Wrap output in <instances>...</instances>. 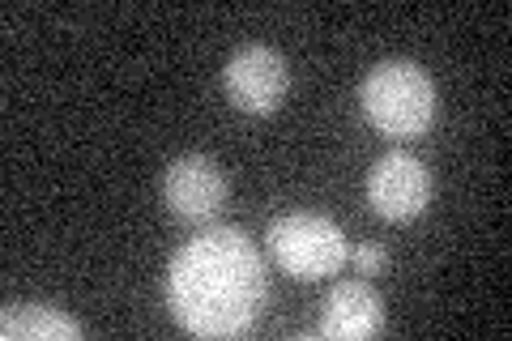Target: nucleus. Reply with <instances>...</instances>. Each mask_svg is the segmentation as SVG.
<instances>
[{"label": "nucleus", "instance_id": "nucleus-8", "mask_svg": "<svg viewBox=\"0 0 512 341\" xmlns=\"http://www.w3.org/2000/svg\"><path fill=\"white\" fill-rule=\"evenodd\" d=\"M0 337L5 341H77L82 324L52 303H9L0 312Z\"/></svg>", "mask_w": 512, "mask_h": 341}, {"label": "nucleus", "instance_id": "nucleus-2", "mask_svg": "<svg viewBox=\"0 0 512 341\" xmlns=\"http://www.w3.org/2000/svg\"><path fill=\"white\" fill-rule=\"evenodd\" d=\"M363 116L389 137H419L436 120V81L414 60H384L359 86Z\"/></svg>", "mask_w": 512, "mask_h": 341}, {"label": "nucleus", "instance_id": "nucleus-9", "mask_svg": "<svg viewBox=\"0 0 512 341\" xmlns=\"http://www.w3.org/2000/svg\"><path fill=\"white\" fill-rule=\"evenodd\" d=\"M384 261H389V252H384L380 243H359L355 248V269L359 273H376Z\"/></svg>", "mask_w": 512, "mask_h": 341}, {"label": "nucleus", "instance_id": "nucleus-5", "mask_svg": "<svg viewBox=\"0 0 512 341\" xmlns=\"http://www.w3.org/2000/svg\"><path fill=\"white\" fill-rule=\"evenodd\" d=\"M431 201V171L414 154H384L372 171H367V205L389 222L419 218Z\"/></svg>", "mask_w": 512, "mask_h": 341}, {"label": "nucleus", "instance_id": "nucleus-6", "mask_svg": "<svg viewBox=\"0 0 512 341\" xmlns=\"http://www.w3.org/2000/svg\"><path fill=\"white\" fill-rule=\"evenodd\" d=\"M163 201L171 205L175 218H188V222L214 218L222 201H227V171L205 154L175 158L163 175Z\"/></svg>", "mask_w": 512, "mask_h": 341}, {"label": "nucleus", "instance_id": "nucleus-3", "mask_svg": "<svg viewBox=\"0 0 512 341\" xmlns=\"http://www.w3.org/2000/svg\"><path fill=\"white\" fill-rule=\"evenodd\" d=\"M269 252L274 261L299 282H316L338 273L342 261L350 256L342 226L325 214H282L269 226Z\"/></svg>", "mask_w": 512, "mask_h": 341}, {"label": "nucleus", "instance_id": "nucleus-4", "mask_svg": "<svg viewBox=\"0 0 512 341\" xmlns=\"http://www.w3.org/2000/svg\"><path fill=\"white\" fill-rule=\"evenodd\" d=\"M222 81H227V99L239 111H248V116H269V111H278V103L286 99L291 69H286V60L274 52V47L248 43L227 60Z\"/></svg>", "mask_w": 512, "mask_h": 341}, {"label": "nucleus", "instance_id": "nucleus-1", "mask_svg": "<svg viewBox=\"0 0 512 341\" xmlns=\"http://www.w3.org/2000/svg\"><path fill=\"white\" fill-rule=\"evenodd\" d=\"M167 299L175 320L197 337L244 333L265 303V261L235 226H210L171 261Z\"/></svg>", "mask_w": 512, "mask_h": 341}, {"label": "nucleus", "instance_id": "nucleus-7", "mask_svg": "<svg viewBox=\"0 0 512 341\" xmlns=\"http://www.w3.org/2000/svg\"><path fill=\"white\" fill-rule=\"evenodd\" d=\"M384 329V299L376 295L372 282L350 278L338 282L325 299V312H320V337L329 341H363L376 337Z\"/></svg>", "mask_w": 512, "mask_h": 341}]
</instances>
